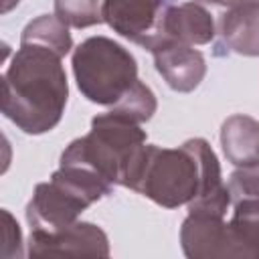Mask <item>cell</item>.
<instances>
[{"mask_svg":"<svg viewBox=\"0 0 259 259\" xmlns=\"http://www.w3.org/2000/svg\"><path fill=\"white\" fill-rule=\"evenodd\" d=\"M123 186L168 208L188 202L190 214L200 217L223 219L231 202L217 156L200 138L188 140L178 150L142 146Z\"/></svg>","mask_w":259,"mask_h":259,"instance_id":"6da1fadb","label":"cell"},{"mask_svg":"<svg viewBox=\"0 0 259 259\" xmlns=\"http://www.w3.org/2000/svg\"><path fill=\"white\" fill-rule=\"evenodd\" d=\"M67 93L61 55L22 42L2 77V113L26 134H42L59 123Z\"/></svg>","mask_w":259,"mask_h":259,"instance_id":"7a4b0ae2","label":"cell"},{"mask_svg":"<svg viewBox=\"0 0 259 259\" xmlns=\"http://www.w3.org/2000/svg\"><path fill=\"white\" fill-rule=\"evenodd\" d=\"M144 140L146 134L138 127V121L109 111L93 117L91 132L85 138L69 144L61 156V164L83 166L111 184H123Z\"/></svg>","mask_w":259,"mask_h":259,"instance_id":"3957f363","label":"cell"},{"mask_svg":"<svg viewBox=\"0 0 259 259\" xmlns=\"http://www.w3.org/2000/svg\"><path fill=\"white\" fill-rule=\"evenodd\" d=\"M73 71L81 93L99 105L115 107L140 83L134 57L105 36H91L77 47Z\"/></svg>","mask_w":259,"mask_h":259,"instance_id":"277c9868","label":"cell"},{"mask_svg":"<svg viewBox=\"0 0 259 259\" xmlns=\"http://www.w3.org/2000/svg\"><path fill=\"white\" fill-rule=\"evenodd\" d=\"M168 0H103V20L132 42L154 51L164 40V16Z\"/></svg>","mask_w":259,"mask_h":259,"instance_id":"5b68a950","label":"cell"},{"mask_svg":"<svg viewBox=\"0 0 259 259\" xmlns=\"http://www.w3.org/2000/svg\"><path fill=\"white\" fill-rule=\"evenodd\" d=\"M156 69L176 91H192L204 77V57L190 45L178 40H162L154 51Z\"/></svg>","mask_w":259,"mask_h":259,"instance_id":"8992f818","label":"cell"},{"mask_svg":"<svg viewBox=\"0 0 259 259\" xmlns=\"http://www.w3.org/2000/svg\"><path fill=\"white\" fill-rule=\"evenodd\" d=\"M45 253H95L107 255V237L91 223H73L65 229L30 233V255Z\"/></svg>","mask_w":259,"mask_h":259,"instance_id":"52a82bcc","label":"cell"},{"mask_svg":"<svg viewBox=\"0 0 259 259\" xmlns=\"http://www.w3.org/2000/svg\"><path fill=\"white\" fill-rule=\"evenodd\" d=\"M164 40H178L184 45H204L214 36V24L210 14L194 2L180 6H168L164 16Z\"/></svg>","mask_w":259,"mask_h":259,"instance_id":"ba28073f","label":"cell"},{"mask_svg":"<svg viewBox=\"0 0 259 259\" xmlns=\"http://www.w3.org/2000/svg\"><path fill=\"white\" fill-rule=\"evenodd\" d=\"M225 156L237 166H259V123L247 115H233L223 123Z\"/></svg>","mask_w":259,"mask_h":259,"instance_id":"9c48e42d","label":"cell"},{"mask_svg":"<svg viewBox=\"0 0 259 259\" xmlns=\"http://www.w3.org/2000/svg\"><path fill=\"white\" fill-rule=\"evenodd\" d=\"M221 34L227 47L239 55H259V4L233 8L221 18Z\"/></svg>","mask_w":259,"mask_h":259,"instance_id":"30bf717a","label":"cell"},{"mask_svg":"<svg viewBox=\"0 0 259 259\" xmlns=\"http://www.w3.org/2000/svg\"><path fill=\"white\" fill-rule=\"evenodd\" d=\"M22 42H36L49 47L63 57L71 49V34L67 30V24L61 22L57 16H40L24 28Z\"/></svg>","mask_w":259,"mask_h":259,"instance_id":"8fae6325","label":"cell"},{"mask_svg":"<svg viewBox=\"0 0 259 259\" xmlns=\"http://www.w3.org/2000/svg\"><path fill=\"white\" fill-rule=\"evenodd\" d=\"M55 14L61 22L83 28L101 22L99 0H55Z\"/></svg>","mask_w":259,"mask_h":259,"instance_id":"7c38bea8","label":"cell"},{"mask_svg":"<svg viewBox=\"0 0 259 259\" xmlns=\"http://www.w3.org/2000/svg\"><path fill=\"white\" fill-rule=\"evenodd\" d=\"M227 188L233 200L259 198V166H245L243 170H237Z\"/></svg>","mask_w":259,"mask_h":259,"instance_id":"4fadbf2b","label":"cell"},{"mask_svg":"<svg viewBox=\"0 0 259 259\" xmlns=\"http://www.w3.org/2000/svg\"><path fill=\"white\" fill-rule=\"evenodd\" d=\"M210 4H219V6H229V8H237V6H245V4H253L257 0H204Z\"/></svg>","mask_w":259,"mask_h":259,"instance_id":"5bb4252c","label":"cell"},{"mask_svg":"<svg viewBox=\"0 0 259 259\" xmlns=\"http://www.w3.org/2000/svg\"><path fill=\"white\" fill-rule=\"evenodd\" d=\"M14 4H18V0H4V6H2V10H4V12H8V10H10Z\"/></svg>","mask_w":259,"mask_h":259,"instance_id":"9a60e30c","label":"cell"},{"mask_svg":"<svg viewBox=\"0 0 259 259\" xmlns=\"http://www.w3.org/2000/svg\"><path fill=\"white\" fill-rule=\"evenodd\" d=\"M168 2H170V4H172V2H174V0H168Z\"/></svg>","mask_w":259,"mask_h":259,"instance_id":"2e32d148","label":"cell"}]
</instances>
